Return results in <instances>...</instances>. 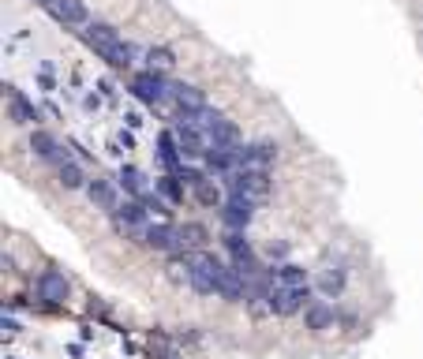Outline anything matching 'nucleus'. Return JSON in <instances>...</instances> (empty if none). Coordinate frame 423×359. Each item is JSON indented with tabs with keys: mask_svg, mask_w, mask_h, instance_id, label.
I'll return each mask as SVG.
<instances>
[{
	"mask_svg": "<svg viewBox=\"0 0 423 359\" xmlns=\"http://www.w3.org/2000/svg\"><path fill=\"white\" fill-rule=\"evenodd\" d=\"M225 270H229V262H221L218 255H210V251H195L188 258V288L199 292V296H218Z\"/></svg>",
	"mask_w": 423,
	"mask_h": 359,
	"instance_id": "f257e3e1",
	"label": "nucleus"
},
{
	"mask_svg": "<svg viewBox=\"0 0 423 359\" xmlns=\"http://www.w3.org/2000/svg\"><path fill=\"white\" fill-rule=\"evenodd\" d=\"M165 101H169V113H173V116H195V113H203L206 105H210L199 86L180 83V79H169V94H165Z\"/></svg>",
	"mask_w": 423,
	"mask_h": 359,
	"instance_id": "f03ea898",
	"label": "nucleus"
},
{
	"mask_svg": "<svg viewBox=\"0 0 423 359\" xmlns=\"http://www.w3.org/2000/svg\"><path fill=\"white\" fill-rule=\"evenodd\" d=\"M169 94V79L165 72H157V68H139L135 79H131V98L142 101V105H162Z\"/></svg>",
	"mask_w": 423,
	"mask_h": 359,
	"instance_id": "7ed1b4c3",
	"label": "nucleus"
},
{
	"mask_svg": "<svg viewBox=\"0 0 423 359\" xmlns=\"http://www.w3.org/2000/svg\"><path fill=\"white\" fill-rule=\"evenodd\" d=\"M311 288L303 285V288H285V285H273V292H270V311L277 314V318H293V314H303L311 307Z\"/></svg>",
	"mask_w": 423,
	"mask_h": 359,
	"instance_id": "20e7f679",
	"label": "nucleus"
},
{
	"mask_svg": "<svg viewBox=\"0 0 423 359\" xmlns=\"http://www.w3.org/2000/svg\"><path fill=\"white\" fill-rule=\"evenodd\" d=\"M225 188H229V195H236V198H247V203H259V195L270 188V176H266V172H251V169H240V172H229V176H225Z\"/></svg>",
	"mask_w": 423,
	"mask_h": 359,
	"instance_id": "39448f33",
	"label": "nucleus"
},
{
	"mask_svg": "<svg viewBox=\"0 0 423 359\" xmlns=\"http://www.w3.org/2000/svg\"><path fill=\"white\" fill-rule=\"evenodd\" d=\"M203 165H206V172H218V176L240 172V165H244V142H236V146H210V150L203 154Z\"/></svg>",
	"mask_w": 423,
	"mask_h": 359,
	"instance_id": "423d86ee",
	"label": "nucleus"
},
{
	"mask_svg": "<svg viewBox=\"0 0 423 359\" xmlns=\"http://www.w3.org/2000/svg\"><path fill=\"white\" fill-rule=\"evenodd\" d=\"M38 4L64 26H79V30H83V26L90 23V11H86L83 0H38Z\"/></svg>",
	"mask_w": 423,
	"mask_h": 359,
	"instance_id": "0eeeda50",
	"label": "nucleus"
},
{
	"mask_svg": "<svg viewBox=\"0 0 423 359\" xmlns=\"http://www.w3.org/2000/svg\"><path fill=\"white\" fill-rule=\"evenodd\" d=\"M255 206H259V203H247V198L229 195L218 214H221V221H225V229H229V232H244L247 224L255 221Z\"/></svg>",
	"mask_w": 423,
	"mask_h": 359,
	"instance_id": "6e6552de",
	"label": "nucleus"
},
{
	"mask_svg": "<svg viewBox=\"0 0 423 359\" xmlns=\"http://www.w3.org/2000/svg\"><path fill=\"white\" fill-rule=\"evenodd\" d=\"M30 150H34L38 157H42V161H49L52 169L64 165V161L72 157L68 150H64V142H60L57 135H49L45 127H34V131H30Z\"/></svg>",
	"mask_w": 423,
	"mask_h": 359,
	"instance_id": "1a4fd4ad",
	"label": "nucleus"
},
{
	"mask_svg": "<svg viewBox=\"0 0 423 359\" xmlns=\"http://www.w3.org/2000/svg\"><path fill=\"white\" fill-rule=\"evenodd\" d=\"M68 292H72V285H68V277H64L60 270H42L38 273V296H42L45 303L60 307V303L68 300Z\"/></svg>",
	"mask_w": 423,
	"mask_h": 359,
	"instance_id": "9d476101",
	"label": "nucleus"
},
{
	"mask_svg": "<svg viewBox=\"0 0 423 359\" xmlns=\"http://www.w3.org/2000/svg\"><path fill=\"white\" fill-rule=\"evenodd\" d=\"M157 165H162V172H176L184 165V150H180V139L173 127L157 131Z\"/></svg>",
	"mask_w": 423,
	"mask_h": 359,
	"instance_id": "9b49d317",
	"label": "nucleus"
},
{
	"mask_svg": "<svg viewBox=\"0 0 423 359\" xmlns=\"http://www.w3.org/2000/svg\"><path fill=\"white\" fill-rule=\"evenodd\" d=\"M4 98H8V116L16 120V124H34V120H42V113L30 105V98H26L23 90H16L11 83H4Z\"/></svg>",
	"mask_w": 423,
	"mask_h": 359,
	"instance_id": "f8f14e48",
	"label": "nucleus"
},
{
	"mask_svg": "<svg viewBox=\"0 0 423 359\" xmlns=\"http://www.w3.org/2000/svg\"><path fill=\"white\" fill-rule=\"evenodd\" d=\"M273 157H277V146H273L270 139L244 142V165H240V169H251V172H266Z\"/></svg>",
	"mask_w": 423,
	"mask_h": 359,
	"instance_id": "ddd939ff",
	"label": "nucleus"
},
{
	"mask_svg": "<svg viewBox=\"0 0 423 359\" xmlns=\"http://www.w3.org/2000/svg\"><path fill=\"white\" fill-rule=\"evenodd\" d=\"M247 277L236 270V266L229 262V270L221 273V285H218V296L221 300H229V303H247Z\"/></svg>",
	"mask_w": 423,
	"mask_h": 359,
	"instance_id": "4468645a",
	"label": "nucleus"
},
{
	"mask_svg": "<svg viewBox=\"0 0 423 359\" xmlns=\"http://www.w3.org/2000/svg\"><path fill=\"white\" fill-rule=\"evenodd\" d=\"M337 322V307L329 300H315L308 311H303V326L311 329V334H322V329H329Z\"/></svg>",
	"mask_w": 423,
	"mask_h": 359,
	"instance_id": "2eb2a0df",
	"label": "nucleus"
},
{
	"mask_svg": "<svg viewBox=\"0 0 423 359\" xmlns=\"http://www.w3.org/2000/svg\"><path fill=\"white\" fill-rule=\"evenodd\" d=\"M86 198H90L98 210H105L109 217L120 210V203H116V183H113V180H90V183H86Z\"/></svg>",
	"mask_w": 423,
	"mask_h": 359,
	"instance_id": "dca6fc26",
	"label": "nucleus"
},
{
	"mask_svg": "<svg viewBox=\"0 0 423 359\" xmlns=\"http://www.w3.org/2000/svg\"><path fill=\"white\" fill-rule=\"evenodd\" d=\"M315 288H319L322 296L337 300L341 292L349 288V277H345V270H341V266H329V270H319V277H315Z\"/></svg>",
	"mask_w": 423,
	"mask_h": 359,
	"instance_id": "f3484780",
	"label": "nucleus"
},
{
	"mask_svg": "<svg viewBox=\"0 0 423 359\" xmlns=\"http://www.w3.org/2000/svg\"><path fill=\"white\" fill-rule=\"evenodd\" d=\"M116 183L131 195V198H142L150 191V183H147V172H142L139 165H124L120 172H116Z\"/></svg>",
	"mask_w": 423,
	"mask_h": 359,
	"instance_id": "a211bd4d",
	"label": "nucleus"
},
{
	"mask_svg": "<svg viewBox=\"0 0 423 359\" xmlns=\"http://www.w3.org/2000/svg\"><path fill=\"white\" fill-rule=\"evenodd\" d=\"M57 183L60 188H68V191H79V188H86V169L83 161H75V157H68L64 165H57Z\"/></svg>",
	"mask_w": 423,
	"mask_h": 359,
	"instance_id": "6ab92c4d",
	"label": "nucleus"
},
{
	"mask_svg": "<svg viewBox=\"0 0 423 359\" xmlns=\"http://www.w3.org/2000/svg\"><path fill=\"white\" fill-rule=\"evenodd\" d=\"M154 191L162 195L165 203H180V198H184V183H180L176 172H162V176L154 180Z\"/></svg>",
	"mask_w": 423,
	"mask_h": 359,
	"instance_id": "aec40b11",
	"label": "nucleus"
},
{
	"mask_svg": "<svg viewBox=\"0 0 423 359\" xmlns=\"http://www.w3.org/2000/svg\"><path fill=\"white\" fill-rule=\"evenodd\" d=\"M277 285H285V288H303L308 285V270L296 262H281L277 266Z\"/></svg>",
	"mask_w": 423,
	"mask_h": 359,
	"instance_id": "412c9836",
	"label": "nucleus"
},
{
	"mask_svg": "<svg viewBox=\"0 0 423 359\" xmlns=\"http://www.w3.org/2000/svg\"><path fill=\"white\" fill-rule=\"evenodd\" d=\"M180 239H184V247H188V255H195V251H206V229L203 224H180Z\"/></svg>",
	"mask_w": 423,
	"mask_h": 359,
	"instance_id": "4be33fe9",
	"label": "nucleus"
},
{
	"mask_svg": "<svg viewBox=\"0 0 423 359\" xmlns=\"http://www.w3.org/2000/svg\"><path fill=\"white\" fill-rule=\"evenodd\" d=\"M225 198H229V195H221V188H218L214 180H206L203 188H195V203L206 206V210H214V206L221 210V206H225Z\"/></svg>",
	"mask_w": 423,
	"mask_h": 359,
	"instance_id": "5701e85b",
	"label": "nucleus"
},
{
	"mask_svg": "<svg viewBox=\"0 0 423 359\" xmlns=\"http://www.w3.org/2000/svg\"><path fill=\"white\" fill-rule=\"evenodd\" d=\"M173 60H176V52H173V49H165V45H154V49H147V68L165 72V68H173Z\"/></svg>",
	"mask_w": 423,
	"mask_h": 359,
	"instance_id": "b1692460",
	"label": "nucleus"
},
{
	"mask_svg": "<svg viewBox=\"0 0 423 359\" xmlns=\"http://www.w3.org/2000/svg\"><path fill=\"white\" fill-rule=\"evenodd\" d=\"M176 176H180L184 188H191V191H195V188H203V183L210 180V176H206V169H195V165H180V169H176Z\"/></svg>",
	"mask_w": 423,
	"mask_h": 359,
	"instance_id": "393cba45",
	"label": "nucleus"
},
{
	"mask_svg": "<svg viewBox=\"0 0 423 359\" xmlns=\"http://www.w3.org/2000/svg\"><path fill=\"white\" fill-rule=\"evenodd\" d=\"M142 203H147V210H150V214H157V217H165V214H169L165 198L157 195V191H147V195H142Z\"/></svg>",
	"mask_w": 423,
	"mask_h": 359,
	"instance_id": "a878e982",
	"label": "nucleus"
},
{
	"mask_svg": "<svg viewBox=\"0 0 423 359\" xmlns=\"http://www.w3.org/2000/svg\"><path fill=\"white\" fill-rule=\"evenodd\" d=\"M38 86H42L45 94H49V90H57V75H52V64H49V60L38 68Z\"/></svg>",
	"mask_w": 423,
	"mask_h": 359,
	"instance_id": "bb28decb",
	"label": "nucleus"
},
{
	"mask_svg": "<svg viewBox=\"0 0 423 359\" xmlns=\"http://www.w3.org/2000/svg\"><path fill=\"white\" fill-rule=\"evenodd\" d=\"M98 94H101V101L113 105V101H116V86L109 83V79H98Z\"/></svg>",
	"mask_w": 423,
	"mask_h": 359,
	"instance_id": "cd10ccee",
	"label": "nucleus"
},
{
	"mask_svg": "<svg viewBox=\"0 0 423 359\" xmlns=\"http://www.w3.org/2000/svg\"><path fill=\"white\" fill-rule=\"evenodd\" d=\"M19 329H23V326L16 322V318H11V314H4V341H11V337L19 334Z\"/></svg>",
	"mask_w": 423,
	"mask_h": 359,
	"instance_id": "c85d7f7f",
	"label": "nucleus"
},
{
	"mask_svg": "<svg viewBox=\"0 0 423 359\" xmlns=\"http://www.w3.org/2000/svg\"><path fill=\"white\" fill-rule=\"evenodd\" d=\"M270 255H273V258L288 255V244H285V239H277V244H270Z\"/></svg>",
	"mask_w": 423,
	"mask_h": 359,
	"instance_id": "c756f323",
	"label": "nucleus"
},
{
	"mask_svg": "<svg viewBox=\"0 0 423 359\" xmlns=\"http://www.w3.org/2000/svg\"><path fill=\"white\" fill-rule=\"evenodd\" d=\"M124 124H128V131H135V127H142V116H139V113H128Z\"/></svg>",
	"mask_w": 423,
	"mask_h": 359,
	"instance_id": "7c9ffc66",
	"label": "nucleus"
},
{
	"mask_svg": "<svg viewBox=\"0 0 423 359\" xmlns=\"http://www.w3.org/2000/svg\"><path fill=\"white\" fill-rule=\"evenodd\" d=\"M98 105H101V94H86V98H83V109H90V113H94Z\"/></svg>",
	"mask_w": 423,
	"mask_h": 359,
	"instance_id": "2f4dec72",
	"label": "nucleus"
},
{
	"mask_svg": "<svg viewBox=\"0 0 423 359\" xmlns=\"http://www.w3.org/2000/svg\"><path fill=\"white\" fill-rule=\"evenodd\" d=\"M337 322H345V326H356V311H337Z\"/></svg>",
	"mask_w": 423,
	"mask_h": 359,
	"instance_id": "473e14b6",
	"label": "nucleus"
},
{
	"mask_svg": "<svg viewBox=\"0 0 423 359\" xmlns=\"http://www.w3.org/2000/svg\"><path fill=\"white\" fill-rule=\"evenodd\" d=\"M68 355L72 359H83V344H68Z\"/></svg>",
	"mask_w": 423,
	"mask_h": 359,
	"instance_id": "72a5a7b5",
	"label": "nucleus"
},
{
	"mask_svg": "<svg viewBox=\"0 0 423 359\" xmlns=\"http://www.w3.org/2000/svg\"><path fill=\"white\" fill-rule=\"evenodd\" d=\"M120 142H124L128 150H131V146H135V135H131V131H120Z\"/></svg>",
	"mask_w": 423,
	"mask_h": 359,
	"instance_id": "f704fd0d",
	"label": "nucleus"
},
{
	"mask_svg": "<svg viewBox=\"0 0 423 359\" xmlns=\"http://www.w3.org/2000/svg\"><path fill=\"white\" fill-rule=\"evenodd\" d=\"M4 359H16V355H4Z\"/></svg>",
	"mask_w": 423,
	"mask_h": 359,
	"instance_id": "c9c22d12",
	"label": "nucleus"
}]
</instances>
